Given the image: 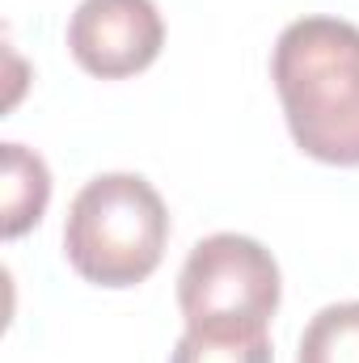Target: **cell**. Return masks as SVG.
Wrapping results in <instances>:
<instances>
[{
    "mask_svg": "<svg viewBox=\"0 0 359 363\" xmlns=\"http://www.w3.org/2000/svg\"><path fill=\"white\" fill-rule=\"evenodd\" d=\"M292 140L326 165H359V26L343 17L292 21L270 55Z\"/></svg>",
    "mask_w": 359,
    "mask_h": 363,
    "instance_id": "obj_1",
    "label": "cell"
},
{
    "mask_svg": "<svg viewBox=\"0 0 359 363\" xmlns=\"http://www.w3.org/2000/svg\"><path fill=\"white\" fill-rule=\"evenodd\" d=\"M170 211L140 174H101L81 186L64 224L72 271L97 287H136L161 267Z\"/></svg>",
    "mask_w": 359,
    "mask_h": 363,
    "instance_id": "obj_2",
    "label": "cell"
},
{
    "mask_svg": "<svg viewBox=\"0 0 359 363\" xmlns=\"http://www.w3.org/2000/svg\"><path fill=\"white\" fill-rule=\"evenodd\" d=\"M279 262L270 250L241 233L203 237L178 274V308L186 330L211 338L267 334L279 308Z\"/></svg>",
    "mask_w": 359,
    "mask_h": 363,
    "instance_id": "obj_3",
    "label": "cell"
},
{
    "mask_svg": "<svg viewBox=\"0 0 359 363\" xmlns=\"http://www.w3.org/2000/svg\"><path fill=\"white\" fill-rule=\"evenodd\" d=\"M165 47V21L153 0H81L68 21L72 60L101 77L123 81L144 72Z\"/></svg>",
    "mask_w": 359,
    "mask_h": 363,
    "instance_id": "obj_4",
    "label": "cell"
},
{
    "mask_svg": "<svg viewBox=\"0 0 359 363\" xmlns=\"http://www.w3.org/2000/svg\"><path fill=\"white\" fill-rule=\"evenodd\" d=\"M51 199V174L38 152L21 144H4V237H21L34 228Z\"/></svg>",
    "mask_w": 359,
    "mask_h": 363,
    "instance_id": "obj_5",
    "label": "cell"
},
{
    "mask_svg": "<svg viewBox=\"0 0 359 363\" xmlns=\"http://www.w3.org/2000/svg\"><path fill=\"white\" fill-rule=\"evenodd\" d=\"M296 363H359V300L326 304L304 325Z\"/></svg>",
    "mask_w": 359,
    "mask_h": 363,
    "instance_id": "obj_6",
    "label": "cell"
},
{
    "mask_svg": "<svg viewBox=\"0 0 359 363\" xmlns=\"http://www.w3.org/2000/svg\"><path fill=\"white\" fill-rule=\"evenodd\" d=\"M170 363H270V338L250 334V338H211L186 330L174 347Z\"/></svg>",
    "mask_w": 359,
    "mask_h": 363,
    "instance_id": "obj_7",
    "label": "cell"
}]
</instances>
